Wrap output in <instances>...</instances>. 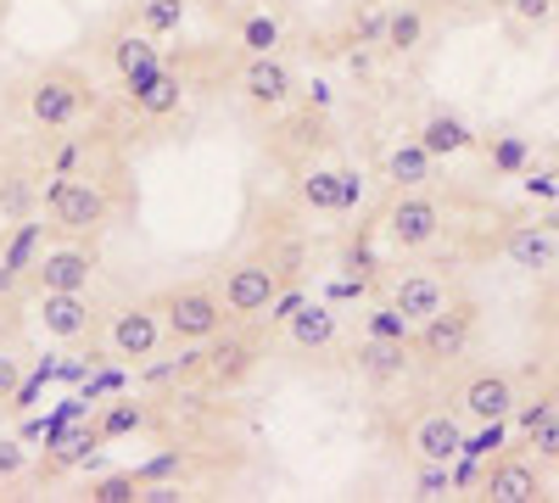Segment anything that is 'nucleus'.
Instances as JSON below:
<instances>
[{
    "mask_svg": "<svg viewBox=\"0 0 559 503\" xmlns=\"http://www.w3.org/2000/svg\"><path fill=\"white\" fill-rule=\"evenodd\" d=\"M90 280H96V258L84 247H57V252L34 258V286L39 291H90Z\"/></svg>",
    "mask_w": 559,
    "mask_h": 503,
    "instance_id": "obj_10",
    "label": "nucleus"
},
{
    "mask_svg": "<svg viewBox=\"0 0 559 503\" xmlns=\"http://www.w3.org/2000/svg\"><path fill=\"white\" fill-rule=\"evenodd\" d=\"M112 73H118V84L123 89H140L146 79H157L163 73V45H157V34H118L112 39Z\"/></svg>",
    "mask_w": 559,
    "mask_h": 503,
    "instance_id": "obj_15",
    "label": "nucleus"
},
{
    "mask_svg": "<svg viewBox=\"0 0 559 503\" xmlns=\"http://www.w3.org/2000/svg\"><path fill=\"white\" fill-rule=\"evenodd\" d=\"M23 465H28V447L23 442H0V481L23 476Z\"/></svg>",
    "mask_w": 559,
    "mask_h": 503,
    "instance_id": "obj_34",
    "label": "nucleus"
},
{
    "mask_svg": "<svg viewBox=\"0 0 559 503\" xmlns=\"http://www.w3.org/2000/svg\"><path fill=\"white\" fill-rule=\"evenodd\" d=\"M241 96H247L258 112H280V107H286V101L297 96V79H292L286 57H280V51L247 57V68H241Z\"/></svg>",
    "mask_w": 559,
    "mask_h": 503,
    "instance_id": "obj_8",
    "label": "nucleus"
},
{
    "mask_svg": "<svg viewBox=\"0 0 559 503\" xmlns=\"http://www.w3.org/2000/svg\"><path fill=\"white\" fill-rule=\"evenodd\" d=\"M414 492H419V498H448V492H453V470H448V465H426V459H419Z\"/></svg>",
    "mask_w": 559,
    "mask_h": 503,
    "instance_id": "obj_32",
    "label": "nucleus"
},
{
    "mask_svg": "<svg viewBox=\"0 0 559 503\" xmlns=\"http://www.w3.org/2000/svg\"><path fill=\"white\" fill-rule=\"evenodd\" d=\"M140 426H146V408H140V403H107V415L96 420V436L112 442V436H129Z\"/></svg>",
    "mask_w": 559,
    "mask_h": 503,
    "instance_id": "obj_28",
    "label": "nucleus"
},
{
    "mask_svg": "<svg viewBox=\"0 0 559 503\" xmlns=\"http://www.w3.org/2000/svg\"><path fill=\"white\" fill-rule=\"evenodd\" d=\"M7 336H12V325H7V308H0V347H7Z\"/></svg>",
    "mask_w": 559,
    "mask_h": 503,
    "instance_id": "obj_37",
    "label": "nucleus"
},
{
    "mask_svg": "<svg viewBox=\"0 0 559 503\" xmlns=\"http://www.w3.org/2000/svg\"><path fill=\"white\" fill-rule=\"evenodd\" d=\"M236 45H241L247 57H269V51H280V45H286V28H280L274 12L252 7V12L241 17V28H236Z\"/></svg>",
    "mask_w": 559,
    "mask_h": 503,
    "instance_id": "obj_23",
    "label": "nucleus"
},
{
    "mask_svg": "<svg viewBox=\"0 0 559 503\" xmlns=\"http://www.w3.org/2000/svg\"><path fill=\"white\" fill-rule=\"evenodd\" d=\"M84 101H90V84H84V73H73V68H45L34 84H28V118L39 123V129H73L79 123V112H84Z\"/></svg>",
    "mask_w": 559,
    "mask_h": 503,
    "instance_id": "obj_3",
    "label": "nucleus"
},
{
    "mask_svg": "<svg viewBox=\"0 0 559 503\" xmlns=\"http://www.w3.org/2000/svg\"><path fill=\"white\" fill-rule=\"evenodd\" d=\"M358 202H364V179L353 168H342V213H353Z\"/></svg>",
    "mask_w": 559,
    "mask_h": 503,
    "instance_id": "obj_35",
    "label": "nucleus"
},
{
    "mask_svg": "<svg viewBox=\"0 0 559 503\" xmlns=\"http://www.w3.org/2000/svg\"><path fill=\"white\" fill-rule=\"evenodd\" d=\"M157 308H163L168 336H174V342H185V347H202V342L224 336V325H229L224 297H218L213 286H174Z\"/></svg>",
    "mask_w": 559,
    "mask_h": 503,
    "instance_id": "obj_1",
    "label": "nucleus"
},
{
    "mask_svg": "<svg viewBox=\"0 0 559 503\" xmlns=\"http://www.w3.org/2000/svg\"><path fill=\"white\" fill-rule=\"evenodd\" d=\"M515 403H521L515 381L498 375V370L471 375V381H464V392H459V408H464L476 426H481V420H509V415H515Z\"/></svg>",
    "mask_w": 559,
    "mask_h": 503,
    "instance_id": "obj_11",
    "label": "nucleus"
},
{
    "mask_svg": "<svg viewBox=\"0 0 559 503\" xmlns=\"http://www.w3.org/2000/svg\"><path fill=\"white\" fill-rule=\"evenodd\" d=\"M515 12H521V17H532V23H543V17L554 12V0H515Z\"/></svg>",
    "mask_w": 559,
    "mask_h": 503,
    "instance_id": "obj_36",
    "label": "nucleus"
},
{
    "mask_svg": "<svg viewBox=\"0 0 559 503\" xmlns=\"http://www.w3.org/2000/svg\"><path fill=\"white\" fill-rule=\"evenodd\" d=\"M503 252H509V263H515V268L543 274V268L559 263V236H554V224H521V230H509Z\"/></svg>",
    "mask_w": 559,
    "mask_h": 503,
    "instance_id": "obj_17",
    "label": "nucleus"
},
{
    "mask_svg": "<svg viewBox=\"0 0 559 503\" xmlns=\"http://www.w3.org/2000/svg\"><path fill=\"white\" fill-rule=\"evenodd\" d=\"M129 101H134V112H140V118L163 123V118H174V112L185 107V79H179L174 68H163L157 79H146L140 89H129Z\"/></svg>",
    "mask_w": 559,
    "mask_h": 503,
    "instance_id": "obj_18",
    "label": "nucleus"
},
{
    "mask_svg": "<svg viewBox=\"0 0 559 503\" xmlns=\"http://www.w3.org/2000/svg\"><path fill=\"white\" fill-rule=\"evenodd\" d=\"M481 498H492V503H532V498H543V470L532 459L503 453L498 465L481 470Z\"/></svg>",
    "mask_w": 559,
    "mask_h": 503,
    "instance_id": "obj_12",
    "label": "nucleus"
},
{
    "mask_svg": "<svg viewBox=\"0 0 559 503\" xmlns=\"http://www.w3.org/2000/svg\"><path fill=\"white\" fill-rule=\"evenodd\" d=\"M297 196L313 213H342V168H302Z\"/></svg>",
    "mask_w": 559,
    "mask_h": 503,
    "instance_id": "obj_24",
    "label": "nucleus"
},
{
    "mask_svg": "<svg viewBox=\"0 0 559 503\" xmlns=\"http://www.w3.org/2000/svg\"><path fill=\"white\" fill-rule=\"evenodd\" d=\"M179 23H185V0H140V28L146 34H179Z\"/></svg>",
    "mask_w": 559,
    "mask_h": 503,
    "instance_id": "obj_27",
    "label": "nucleus"
},
{
    "mask_svg": "<svg viewBox=\"0 0 559 503\" xmlns=\"http://www.w3.org/2000/svg\"><path fill=\"white\" fill-rule=\"evenodd\" d=\"M286 291V274L274 268V258H247V263H236L224 274V313L229 319H269V308H274V297Z\"/></svg>",
    "mask_w": 559,
    "mask_h": 503,
    "instance_id": "obj_2",
    "label": "nucleus"
},
{
    "mask_svg": "<svg viewBox=\"0 0 559 503\" xmlns=\"http://www.w3.org/2000/svg\"><path fill=\"white\" fill-rule=\"evenodd\" d=\"M414 141L426 146L431 157H459V152H471V146H476V129L464 123L459 112H431L426 123H419Z\"/></svg>",
    "mask_w": 559,
    "mask_h": 503,
    "instance_id": "obj_19",
    "label": "nucleus"
},
{
    "mask_svg": "<svg viewBox=\"0 0 559 503\" xmlns=\"http://www.w3.org/2000/svg\"><path fill=\"white\" fill-rule=\"evenodd\" d=\"M51 224L62 236H102L112 224V196L96 179H57L51 185Z\"/></svg>",
    "mask_w": 559,
    "mask_h": 503,
    "instance_id": "obj_4",
    "label": "nucleus"
},
{
    "mask_svg": "<svg viewBox=\"0 0 559 503\" xmlns=\"http://www.w3.org/2000/svg\"><path fill=\"white\" fill-rule=\"evenodd\" d=\"M408 352H414V347H403V342H369V336H364L358 370H364L369 381H403V375H408Z\"/></svg>",
    "mask_w": 559,
    "mask_h": 503,
    "instance_id": "obj_21",
    "label": "nucleus"
},
{
    "mask_svg": "<svg viewBox=\"0 0 559 503\" xmlns=\"http://www.w3.org/2000/svg\"><path fill=\"white\" fill-rule=\"evenodd\" d=\"M503 436H509V420H481V431L476 436H464V459H492V453L503 447Z\"/></svg>",
    "mask_w": 559,
    "mask_h": 503,
    "instance_id": "obj_31",
    "label": "nucleus"
},
{
    "mask_svg": "<svg viewBox=\"0 0 559 503\" xmlns=\"http://www.w3.org/2000/svg\"><path fill=\"white\" fill-rule=\"evenodd\" d=\"M492 168L498 173H526L532 168V146L521 134H492Z\"/></svg>",
    "mask_w": 559,
    "mask_h": 503,
    "instance_id": "obj_29",
    "label": "nucleus"
},
{
    "mask_svg": "<svg viewBox=\"0 0 559 503\" xmlns=\"http://www.w3.org/2000/svg\"><path fill=\"white\" fill-rule=\"evenodd\" d=\"M286 336H292L297 352H324V347H336L342 319H336L331 302H297V308L286 313Z\"/></svg>",
    "mask_w": 559,
    "mask_h": 503,
    "instance_id": "obj_16",
    "label": "nucleus"
},
{
    "mask_svg": "<svg viewBox=\"0 0 559 503\" xmlns=\"http://www.w3.org/2000/svg\"><path fill=\"white\" fill-rule=\"evenodd\" d=\"M386 302H392V308H403L408 325H426L431 313H442V308L453 302V291H448L442 274H431V268H414V274H403V280L392 286V297H386Z\"/></svg>",
    "mask_w": 559,
    "mask_h": 503,
    "instance_id": "obj_13",
    "label": "nucleus"
},
{
    "mask_svg": "<svg viewBox=\"0 0 559 503\" xmlns=\"http://www.w3.org/2000/svg\"><path fill=\"white\" fill-rule=\"evenodd\" d=\"M408 447H414V459H426V465H453L459 447H464V426L448 415V408H431V415L414 420Z\"/></svg>",
    "mask_w": 559,
    "mask_h": 503,
    "instance_id": "obj_14",
    "label": "nucleus"
},
{
    "mask_svg": "<svg viewBox=\"0 0 559 503\" xmlns=\"http://www.w3.org/2000/svg\"><path fill=\"white\" fill-rule=\"evenodd\" d=\"M252 363H258V342H241V336H229V342L213 336V352H202V370L213 386H236Z\"/></svg>",
    "mask_w": 559,
    "mask_h": 503,
    "instance_id": "obj_20",
    "label": "nucleus"
},
{
    "mask_svg": "<svg viewBox=\"0 0 559 503\" xmlns=\"http://www.w3.org/2000/svg\"><path fill=\"white\" fill-rule=\"evenodd\" d=\"M39 331L51 342H79L96 325V308H90V291H39Z\"/></svg>",
    "mask_w": 559,
    "mask_h": 503,
    "instance_id": "obj_9",
    "label": "nucleus"
},
{
    "mask_svg": "<svg viewBox=\"0 0 559 503\" xmlns=\"http://www.w3.org/2000/svg\"><path fill=\"white\" fill-rule=\"evenodd\" d=\"M526 442L537 447V459H559V403L543 408V415L526 426Z\"/></svg>",
    "mask_w": 559,
    "mask_h": 503,
    "instance_id": "obj_30",
    "label": "nucleus"
},
{
    "mask_svg": "<svg viewBox=\"0 0 559 503\" xmlns=\"http://www.w3.org/2000/svg\"><path fill=\"white\" fill-rule=\"evenodd\" d=\"M431 152L426 146H419V141H408V146H397L392 157H386V179H392V185L397 191H414V185H426V179H431Z\"/></svg>",
    "mask_w": 559,
    "mask_h": 503,
    "instance_id": "obj_25",
    "label": "nucleus"
},
{
    "mask_svg": "<svg viewBox=\"0 0 559 503\" xmlns=\"http://www.w3.org/2000/svg\"><path fill=\"white\" fill-rule=\"evenodd\" d=\"M17 392H23V358H12L0 347V403H12Z\"/></svg>",
    "mask_w": 559,
    "mask_h": 503,
    "instance_id": "obj_33",
    "label": "nucleus"
},
{
    "mask_svg": "<svg viewBox=\"0 0 559 503\" xmlns=\"http://www.w3.org/2000/svg\"><path fill=\"white\" fill-rule=\"evenodd\" d=\"M364 336L369 342H403V347H414V325L403 319V308H392V302H376L364 313Z\"/></svg>",
    "mask_w": 559,
    "mask_h": 503,
    "instance_id": "obj_26",
    "label": "nucleus"
},
{
    "mask_svg": "<svg viewBox=\"0 0 559 503\" xmlns=\"http://www.w3.org/2000/svg\"><path fill=\"white\" fill-rule=\"evenodd\" d=\"M471 336H476V313L464 302H448L442 313L426 319V325H414V347L426 358H464L471 352Z\"/></svg>",
    "mask_w": 559,
    "mask_h": 503,
    "instance_id": "obj_7",
    "label": "nucleus"
},
{
    "mask_svg": "<svg viewBox=\"0 0 559 503\" xmlns=\"http://www.w3.org/2000/svg\"><path fill=\"white\" fill-rule=\"evenodd\" d=\"M386 236L403 247V252H419V247H431L442 236V202L426 196V191H397L392 207H386Z\"/></svg>",
    "mask_w": 559,
    "mask_h": 503,
    "instance_id": "obj_6",
    "label": "nucleus"
},
{
    "mask_svg": "<svg viewBox=\"0 0 559 503\" xmlns=\"http://www.w3.org/2000/svg\"><path fill=\"white\" fill-rule=\"evenodd\" d=\"M168 342V325H163V308L157 302H129L112 313V331H107V347L118 363H146L157 358V347Z\"/></svg>",
    "mask_w": 559,
    "mask_h": 503,
    "instance_id": "obj_5",
    "label": "nucleus"
},
{
    "mask_svg": "<svg viewBox=\"0 0 559 503\" xmlns=\"http://www.w3.org/2000/svg\"><path fill=\"white\" fill-rule=\"evenodd\" d=\"M381 45H386L392 57H414L419 45H426V12H419V7H392Z\"/></svg>",
    "mask_w": 559,
    "mask_h": 503,
    "instance_id": "obj_22",
    "label": "nucleus"
}]
</instances>
